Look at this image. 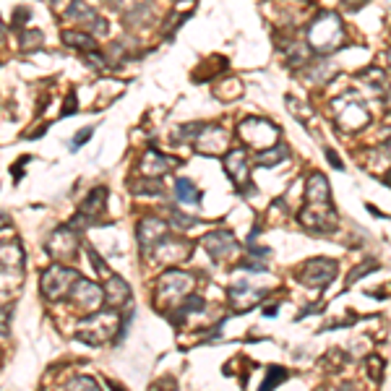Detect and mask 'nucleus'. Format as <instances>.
<instances>
[{
  "instance_id": "nucleus-1",
  "label": "nucleus",
  "mask_w": 391,
  "mask_h": 391,
  "mask_svg": "<svg viewBox=\"0 0 391 391\" xmlns=\"http://www.w3.org/2000/svg\"><path fill=\"white\" fill-rule=\"evenodd\" d=\"M121 316L118 310L107 308V310H94L86 318H81V324L76 329V339L78 342H86L89 347H102L107 342H118L121 337Z\"/></svg>"
},
{
  "instance_id": "nucleus-2",
  "label": "nucleus",
  "mask_w": 391,
  "mask_h": 391,
  "mask_svg": "<svg viewBox=\"0 0 391 391\" xmlns=\"http://www.w3.org/2000/svg\"><path fill=\"white\" fill-rule=\"evenodd\" d=\"M308 45L313 53L329 55L345 45V24L334 11H321L308 26Z\"/></svg>"
},
{
  "instance_id": "nucleus-3",
  "label": "nucleus",
  "mask_w": 391,
  "mask_h": 391,
  "mask_svg": "<svg viewBox=\"0 0 391 391\" xmlns=\"http://www.w3.org/2000/svg\"><path fill=\"white\" fill-rule=\"evenodd\" d=\"M196 279L191 277L188 271L183 269H167L165 274H159L157 279V290H154V298H157L159 305H167L173 308L178 303H183L193 290Z\"/></svg>"
},
{
  "instance_id": "nucleus-4",
  "label": "nucleus",
  "mask_w": 391,
  "mask_h": 391,
  "mask_svg": "<svg viewBox=\"0 0 391 391\" xmlns=\"http://www.w3.org/2000/svg\"><path fill=\"white\" fill-rule=\"evenodd\" d=\"M78 277H81V274L76 269H71V266L53 263V266H47V269L42 271V277H39V293H42L45 300L58 303L71 295V290H73Z\"/></svg>"
},
{
  "instance_id": "nucleus-5",
  "label": "nucleus",
  "mask_w": 391,
  "mask_h": 391,
  "mask_svg": "<svg viewBox=\"0 0 391 391\" xmlns=\"http://www.w3.org/2000/svg\"><path fill=\"white\" fill-rule=\"evenodd\" d=\"M337 261L334 258H308V261L303 263L300 269H298V279H300V285L305 287H313V290H324L329 287L334 279H337Z\"/></svg>"
},
{
  "instance_id": "nucleus-6",
  "label": "nucleus",
  "mask_w": 391,
  "mask_h": 391,
  "mask_svg": "<svg viewBox=\"0 0 391 391\" xmlns=\"http://www.w3.org/2000/svg\"><path fill=\"white\" fill-rule=\"evenodd\" d=\"M240 138L245 143H250L253 149H271V146H277L279 141V128L274 123L263 121V118H245L240 123V128H238Z\"/></svg>"
},
{
  "instance_id": "nucleus-7",
  "label": "nucleus",
  "mask_w": 391,
  "mask_h": 391,
  "mask_svg": "<svg viewBox=\"0 0 391 391\" xmlns=\"http://www.w3.org/2000/svg\"><path fill=\"white\" fill-rule=\"evenodd\" d=\"M191 143L201 157H225L230 151V133L225 128H219V126H206L203 123L198 136Z\"/></svg>"
},
{
  "instance_id": "nucleus-8",
  "label": "nucleus",
  "mask_w": 391,
  "mask_h": 391,
  "mask_svg": "<svg viewBox=\"0 0 391 391\" xmlns=\"http://www.w3.org/2000/svg\"><path fill=\"white\" fill-rule=\"evenodd\" d=\"M24 248L19 240L0 243V279H6L8 287H16L24 279Z\"/></svg>"
},
{
  "instance_id": "nucleus-9",
  "label": "nucleus",
  "mask_w": 391,
  "mask_h": 391,
  "mask_svg": "<svg viewBox=\"0 0 391 391\" xmlns=\"http://www.w3.org/2000/svg\"><path fill=\"white\" fill-rule=\"evenodd\" d=\"M300 225L308 230V233L316 235H329L337 230V209L334 206H316V203H308L305 209H300L298 214Z\"/></svg>"
},
{
  "instance_id": "nucleus-10",
  "label": "nucleus",
  "mask_w": 391,
  "mask_h": 391,
  "mask_svg": "<svg viewBox=\"0 0 391 391\" xmlns=\"http://www.w3.org/2000/svg\"><path fill=\"white\" fill-rule=\"evenodd\" d=\"M63 16H66L68 21H76L83 31H89V34H94V37L107 31V21L97 14V11H94V8L86 6L83 0H71L68 8L63 11Z\"/></svg>"
},
{
  "instance_id": "nucleus-11",
  "label": "nucleus",
  "mask_w": 391,
  "mask_h": 391,
  "mask_svg": "<svg viewBox=\"0 0 391 391\" xmlns=\"http://www.w3.org/2000/svg\"><path fill=\"white\" fill-rule=\"evenodd\" d=\"M78 245H81V243H78V235L73 233V227L66 225L50 233V238H47L45 243V250L47 256H53L55 261H68V258L76 256Z\"/></svg>"
},
{
  "instance_id": "nucleus-12",
  "label": "nucleus",
  "mask_w": 391,
  "mask_h": 391,
  "mask_svg": "<svg viewBox=\"0 0 391 391\" xmlns=\"http://www.w3.org/2000/svg\"><path fill=\"white\" fill-rule=\"evenodd\" d=\"M167 219L162 217H143L138 225H136V240H138V248H141L143 256H151L154 248L159 245V240L167 235Z\"/></svg>"
},
{
  "instance_id": "nucleus-13",
  "label": "nucleus",
  "mask_w": 391,
  "mask_h": 391,
  "mask_svg": "<svg viewBox=\"0 0 391 391\" xmlns=\"http://www.w3.org/2000/svg\"><path fill=\"white\" fill-rule=\"evenodd\" d=\"M107 188L105 186H97V188L91 191L86 198H83V203H81V211H78V219H73L71 222V227L73 230H78V227H91V225H97L99 222V217L105 214V209H107Z\"/></svg>"
},
{
  "instance_id": "nucleus-14",
  "label": "nucleus",
  "mask_w": 391,
  "mask_h": 391,
  "mask_svg": "<svg viewBox=\"0 0 391 391\" xmlns=\"http://www.w3.org/2000/svg\"><path fill=\"white\" fill-rule=\"evenodd\" d=\"M225 170H227V178L230 183L235 186L238 193H248V170H250V162H248V154L245 149H230L225 154Z\"/></svg>"
},
{
  "instance_id": "nucleus-15",
  "label": "nucleus",
  "mask_w": 391,
  "mask_h": 391,
  "mask_svg": "<svg viewBox=\"0 0 391 391\" xmlns=\"http://www.w3.org/2000/svg\"><path fill=\"white\" fill-rule=\"evenodd\" d=\"M203 250L209 253L214 261H227L238 253V240L230 230H214V233H206L201 238Z\"/></svg>"
},
{
  "instance_id": "nucleus-16",
  "label": "nucleus",
  "mask_w": 391,
  "mask_h": 391,
  "mask_svg": "<svg viewBox=\"0 0 391 391\" xmlns=\"http://www.w3.org/2000/svg\"><path fill=\"white\" fill-rule=\"evenodd\" d=\"M71 300L78 305V308H83L86 313H94V310H99V305L105 303V293H102V287L97 285V282H91V279H83L78 277L76 279L73 290H71V295H68Z\"/></svg>"
},
{
  "instance_id": "nucleus-17",
  "label": "nucleus",
  "mask_w": 391,
  "mask_h": 391,
  "mask_svg": "<svg viewBox=\"0 0 391 391\" xmlns=\"http://www.w3.org/2000/svg\"><path fill=\"white\" fill-rule=\"evenodd\" d=\"M334 107H337V126L345 131H357L370 121L368 113H365V107H362L360 102H355L352 97L337 99Z\"/></svg>"
},
{
  "instance_id": "nucleus-18",
  "label": "nucleus",
  "mask_w": 391,
  "mask_h": 391,
  "mask_svg": "<svg viewBox=\"0 0 391 391\" xmlns=\"http://www.w3.org/2000/svg\"><path fill=\"white\" fill-rule=\"evenodd\" d=\"M191 250H193V243L186 240V238H173V235L167 233L165 238L159 240V245L154 248L151 256L165 263H181L191 256Z\"/></svg>"
},
{
  "instance_id": "nucleus-19",
  "label": "nucleus",
  "mask_w": 391,
  "mask_h": 391,
  "mask_svg": "<svg viewBox=\"0 0 391 391\" xmlns=\"http://www.w3.org/2000/svg\"><path fill=\"white\" fill-rule=\"evenodd\" d=\"M266 295V290H250V282H235L230 287V308L233 313H248L250 308H256L261 298Z\"/></svg>"
},
{
  "instance_id": "nucleus-20",
  "label": "nucleus",
  "mask_w": 391,
  "mask_h": 391,
  "mask_svg": "<svg viewBox=\"0 0 391 391\" xmlns=\"http://www.w3.org/2000/svg\"><path fill=\"white\" fill-rule=\"evenodd\" d=\"M178 165H181L178 159L165 157V154H159V151H154V149H146L141 154L138 170H141V178H154V181H159L162 175H167L170 170H175Z\"/></svg>"
},
{
  "instance_id": "nucleus-21",
  "label": "nucleus",
  "mask_w": 391,
  "mask_h": 391,
  "mask_svg": "<svg viewBox=\"0 0 391 391\" xmlns=\"http://www.w3.org/2000/svg\"><path fill=\"white\" fill-rule=\"evenodd\" d=\"M102 293H105L107 308H113V310L123 308V305H128L131 303V285L123 277H118V274H110V277H107Z\"/></svg>"
},
{
  "instance_id": "nucleus-22",
  "label": "nucleus",
  "mask_w": 391,
  "mask_h": 391,
  "mask_svg": "<svg viewBox=\"0 0 391 391\" xmlns=\"http://www.w3.org/2000/svg\"><path fill=\"white\" fill-rule=\"evenodd\" d=\"M308 203L329 206L331 203V186L324 173H310L308 178Z\"/></svg>"
},
{
  "instance_id": "nucleus-23",
  "label": "nucleus",
  "mask_w": 391,
  "mask_h": 391,
  "mask_svg": "<svg viewBox=\"0 0 391 391\" xmlns=\"http://www.w3.org/2000/svg\"><path fill=\"white\" fill-rule=\"evenodd\" d=\"M61 42L66 47H73V50H83V53L97 50V37H94V34H89V31H83V29H66V31H61Z\"/></svg>"
},
{
  "instance_id": "nucleus-24",
  "label": "nucleus",
  "mask_w": 391,
  "mask_h": 391,
  "mask_svg": "<svg viewBox=\"0 0 391 391\" xmlns=\"http://www.w3.org/2000/svg\"><path fill=\"white\" fill-rule=\"evenodd\" d=\"M175 196L183 206H198L201 203V191L196 188L193 181H188V178H181L175 183Z\"/></svg>"
},
{
  "instance_id": "nucleus-25",
  "label": "nucleus",
  "mask_w": 391,
  "mask_h": 391,
  "mask_svg": "<svg viewBox=\"0 0 391 391\" xmlns=\"http://www.w3.org/2000/svg\"><path fill=\"white\" fill-rule=\"evenodd\" d=\"M287 146H271V149H263V151H258L256 154V162L258 167H277V165H282V162H287Z\"/></svg>"
},
{
  "instance_id": "nucleus-26",
  "label": "nucleus",
  "mask_w": 391,
  "mask_h": 391,
  "mask_svg": "<svg viewBox=\"0 0 391 391\" xmlns=\"http://www.w3.org/2000/svg\"><path fill=\"white\" fill-rule=\"evenodd\" d=\"M45 45V34L39 29H21L19 31V47L24 53H34V50H42Z\"/></svg>"
},
{
  "instance_id": "nucleus-27",
  "label": "nucleus",
  "mask_w": 391,
  "mask_h": 391,
  "mask_svg": "<svg viewBox=\"0 0 391 391\" xmlns=\"http://www.w3.org/2000/svg\"><path fill=\"white\" fill-rule=\"evenodd\" d=\"M131 193L133 196H162L165 188H162V183L154 181V178H138V181H131Z\"/></svg>"
},
{
  "instance_id": "nucleus-28",
  "label": "nucleus",
  "mask_w": 391,
  "mask_h": 391,
  "mask_svg": "<svg viewBox=\"0 0 391 391\" xmlns=\"http://www.w3.org/2000/svg\"><path fill=\"white\" fill-rule=\"evenodd\" d=\"M287 378H290V373H287V368H282V365H271L269 373H266V378H263V384L258 391H274L279 384H285Z\"/></svg>"
},
{
  "instance_id": "nucleus-29",
  "label": "nucleus",
  "mask_w": 391,
  "mask_h": 391,
  "mask_svg": "<svg viewBox=\"0 0 391 391\" xmlns=\"http://www.w3.org/2000/svg\"><path fill=\"white\" fill-rule=\"evenodd\" d=\"M167 225L178 227V230H193V227L198 225V219H196V217H188V214H183V211H178V209H170Z\"/></svg>"
},
{
  "instance_id": "nucleus-30",
  "label": "nucleus",
  "mask_w": 391,
  "mask_h": 391,
  "mask_svg": "<svg viewBox=\"0 0 391 391\" xmlns=\"http://www.w3.org/2000/svg\"><path fill=\"white\" fill-rule=\"evenodd\" d=\"M66 391H102V386H99L91 376H76L68 381Z\"/></svg>"
},
{
  "instance_id": "nucleus-31",
  "label": "nucleus",
  "mask_w": 391,
  "mask_h": 391,
  "mask_svg": "<svg viewBox=\"0 0 391 391\" xmlns=\"http://www.w3.org/2000/svg\"><path fill=\"white\" fill-rule=\"evenodd\" d=\"M378 269V261L376 258H365V261L360 263V266H355L352 271H350V279H347V285H355V282H360L365 274H370V271Z\"/></svg>"
},
{
  "instance_id": "nucleus-32",
  "label": "nucleus",
  "mask_w": 391,
  "mask_h": 391,
  "mask_svg": "<svg viewBox=\"0 0 391 391\" xmlns=\"http://www.w3.org/2000/svg\"><path fill=\"white\" fill-rule=\"evenodd\" d=\"M310 71H313V73L305 76L310 83H321V81H326L329 76H334V68H331L329 63H318V66H313Z\"/></svg>"
},
{
  "instance_id": "nucleus-33",
  "label": "nucleus",
  "mask_w": 391,
  "mask_h": 391,
  "mask_svg": "<svg viewBox=\"0 0 391 391\" xmlns=\"http://www.w3.org/2000/svg\"><path fill=\"white\" fill-rule=\"evenodd\" d=\"M206 308V300L203 298H198V295H191L188 300L181 303V316H186V313H198V310Z\"/></svg>"
},
{
  "instance_id": "nucleus-34",
  "label": "nucleus",
  "mask_w": 391,
  "mask_h": 391,
  "mask_svg": "<svg viewBox=\"0 0 391 391\" xmlns=\"http://www.w3.org/2000/svg\"><path fill=\"white\" fill-rule=\"evenodd\" d=\"M29 19H31V11H29V8H16V14H14V29H19V31H21L24 29V24H26V21H29Z\"/></svg>"
},
{
  "instance_id": "nucleus-35",
  "label": "nucleus",
  "mask_w": 391,
  "mask_h": 391,
  "mask_svg": "<svg viewBox=\"0 0 391 391\" xmlns=\"http://www.w3.org/2000/svg\"><path fill=\"white\" fill-rule=\"evenodd\" d=\"M91 133H94V128H91V126H89V128H81V131H78V136H76L73 141H71V149H78V146H81V143H86V141H89V138H91Z\"/></svg>"
},
{
  "instance_id": "nucleus-36",
  "label": "nucleus",
  "mask_w": 391,
  "mask_h": 391,
  "mask_svg": "<svg viewBox=\"0 0 391 391\" xmlns=\"http://www.w3.org/2000/svg\"><path fill=\"white\" fill-rule=\"evenodd\" d=\"M8 318H11V308H0V337H8Z\"/></svg>"
},
{
  "instance_id": "nucleus-37",
  "label": "nucleus",
  "mask_w": 391,
  "mask_h": 391,
  "mask_svg": "<svg viewBox=\"0 0 391 391\" xmlns=\"http://www.w3.org/2000/svg\"><path fill=\"white\" fill-rule=\"evenodd\" d=\"M63 115H76V94H68L66 105H63Z\"/></svg>"
},
{
  "instance_id": "nucleus-38",
  "label": "nucleus",
  "mask_w": 391,
  "mask_h": 391,
  "mask_svg": "<svg viewBox=\"0 0 391 391\" xmlns=\"http://www.w3.org/2000/svg\"><path fill=\"white\" fill-rule=\"evenodd\" d=\"M326 159H329V162H331L334 167H337V170H345V162H342V159L337 157V151H334V149L326 151Z\"/></svg>"
},
{
  "instance_id": "nucleus-39",
  "label": "nucleus",
  "mask_w": 391,
  "mask_h": 391,
  "mask_svg": "<svg viewBox=\"0 0 391 391\" xmlns=\"http://www.w3.org/2000/svg\"><path fill=\"white\" fill-rule=\"evenodd\" d=\"M362 3H368V0H345V6H350L355 11V8H360Z\"/></svg>"
},
{
  "instance_id": "nucleus-40",
  "label": "nucleus",
  "mask_w": 391,
  "mask_h": 391,
  "mask_svg": "<svg viewBox=\"0 0 391 391\" xmlns=\"http://www.w3.org/2000/svg\"><path fill=\"white\" fill-rule=\"evenodd\" d=\"M3 42H6V24L0 19V47H3Z\"/></svg>"
},
{
  "instance_id": "nucleus-41",
  "label": "nucleus",
  "mask_w": 391,
  "mask_h": 391,
  "mask_svg": "<svg viewBox=\"0 0 391 391\" xmlns=\"http://www.w3.org/2000/svg\"><path fill=\"white\" fill-rule=\"evenodd\" d=\"M277 310H279V305H271V308L263 310V316H277Z\"/></svg>"
},
{
  "instance_id": "nucleus-42",
  "label": "nucleus",
  "mask_w": 391,
  "mask_h": 391,
  "mask_svg": "<svg viewBox=\"0 0 391 391\" xmlns=\"http://www.w3.org/2000/svg\"><path fill=\"white\" fill-rule=\"evenodd\" d=\"M11 225V219H8V214H3V211H0V227H8Z\"/></svg>"
},
{
  "instance_id": "nucleus-43",
  "label": "nucleus",
  "mask_w": 391,
  "mask_h": 391,
  "mask_svg": "<svg viewBox=\"0 0 391 391\" xmlns=\"http://www.w3.org/2000/svg\"><path fill=\"white\" fill-rule=\"evenodd\" d=\"M110 389H113V391H123V389H121V386L115 384V381H110Z\"/></svg>"
},
{
  "instance_id": "nucleus-44",
  "label": "nucleus",
  "mask_w": 391,
  "mask_h": 391,
  "mask_svg": "<svg viewBox=\"0 0 391 391\" xmlns=\"http://www.w3.org/2000/svg\"><path fill=\"white\" fill-rule=\"evenodd\" d=\"M386 102H389V107H391V89H389V97H386Z\"/></svg>"
},
{
  "instance_id": "nucleus-45",
  "label": "nucleus",
  "mask_w": 391,
  "mask_h": 391,
  "mask_svg": "<svg viewBox=\"0 0 391 391\" xmlns=\"http://www.w3.org/2000/svg\"><path fill=\"white\" fill-rule=\"evenodd\" d=\"M386 183H389V186H391V178H386Z\"/></svg>"
},
{
  "instance_id": "nucleus-46",
  "label": "nucleus",
  "mask_w": 391,
  "mask_h": 391,
  "mask_svg": "<svg viewBox=\"0 0 391 391\" xmlns=\"http://www.w3.org/2000/svg\"><path fill=\"white\" fill-rule=\"evenodd\" d=\"M389 63H391V53H389Z\"/></svg>"
},
{
  "instance_id": "nucleus-47",
  "label": "nucleus",
  "mask_w": 391,
  "mask_h": 391,
  "mask_svg": "<svg viewBox=\"0 0 391 391\" xmlns=\"http://www.w3.org/2000/svg\"><path fill=\"white\" fill-rule=\"evenodd\" d=\"M105 3H107V0H105Z\"/></svg>"
}]
</instances>
